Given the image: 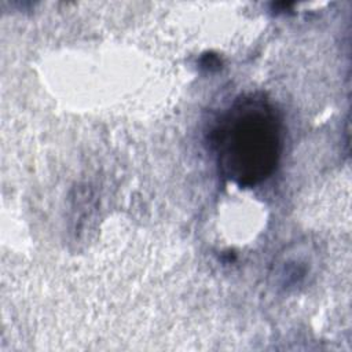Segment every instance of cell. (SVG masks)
<instances>
[{
  "instance_id": "cell-1",
  "label": "cell",
  "mask_w": 352,
  "mask_h": 352,
  "mask_svg": "<svg viewBox=\"0 0 352 352\" xmlns=\"http://www.w3.org/2000/svg\"><path fill=\"white\" fill-rule=\"evenodd\" d=\"M220 173L239 187H254L278 166L282 122L265 96L249 94L235 99L209 132Z\"/></svg>"
},
{
  "instance_id": "cell-2",
  "label": "cell",
  "mask_w": 352,
  "mask_h": 352,
  "mask_svg": "<svg viewBox=\"0 0 352 352\" xmlns=\"http://www.w3.org/2000/svg\"><path fill=\"white\" fill-rule=\"evenodd\" d=\"M311 270L312 264L308 252L300 248L298 250H286L282 253L272 265L271 276L275 279L276 285L289 290L300 286Z\"/></svg>"
}]
</instances>
